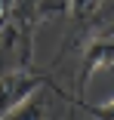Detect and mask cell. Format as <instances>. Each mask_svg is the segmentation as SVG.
I'll list each match as a JSON object with an SVG mask.
<instances>
[{"label": "cell", "instance_id": "1", "mask_svg": "<svg viewBox=\"0 0 114 120\" xmlns=\"http://www.w3.org/2000/svg\"><path fill=\"white\" fill-rule=\"evenodd\" d=\"M108 68H114V25H99L96 31L86 34L80 46V74H77L74 99H83V92L89 89V80Z\"/></svg>", "mask_w": 114, "mask_h": 120}, {"label": "cell", "instance_id": "2", "mask_svg": "<svg viewBox=\"0 0 114 120\" xmlns=\"http://www.w3.org/2000/svg\"><path fill=\"white\" fill-rule=\"evenodd\" d=\"M49 83V74H40L34 65L25 68H12L0 74V117H6L9 111H15L22 102H28L31 95Z\"/></svg>", "mask_w": 114, "mask_h": 120}, {"label": "cell", "instance_id": "3", "mask_svg": "<svg viewBox=\"0 0 114 120\" xmlns=\"http://www.w3.org/2000/svg\"><path fill=\"white\" fill-rule=\"evenodd\" d=\"M0 120H56V111H53V99H49V92L46 86H40L28 102H22L15 111H9L6 117H0Z\"/></svg>", "mask_w": 114, "mask_h": 120}, {"label": "cell", "instance_id": "4", "mask_svg": "<svg viewBox=\"0 0 114 120\" xmlns=\"http://www.w3.org/2000/svg\"><path fill=\"white\" fill-rule=\"evenodd\" d=\"M71 105H77L80 111H86L93 120H114V99H108V102H102V105H86L83 99H68Z\"/></svg>", "mask_w": 114, "mask_h": 120}, {"label": "cell", "instance_id": "5", "mask_svg": "<svg viewBox=\"0 0 114 120\" xmlns=\"http://www.w3.org/2000/svg\"><path fill=\"white\" fill-rule=\"evenodd\" d=\"M15 3H19V0H0V31L9 25V19L15 12Z\"/></svg>", "mask_w": 114, "mask_h": 120}]
</instances>
